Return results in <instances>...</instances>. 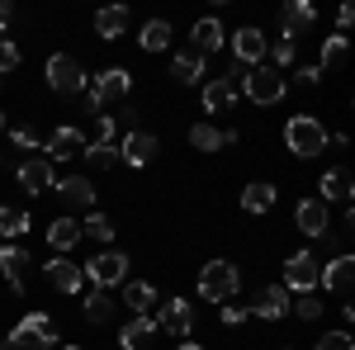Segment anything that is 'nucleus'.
Wrapping results in <instances>:
<instances>
[{"mask_svg": "<svg viewBox=\"0 0 355 350\" xmlns=\"http://www.w3.org/2000/svg\"><path fill=\"white\" fill-rule=\"evenodd\" d=\"M85 161L110 170V166H119V147H114V142H85Z\"/></svg>", "mask_w": 355, "mask_h": 350, "instance_id": "obj_36", "label": "nucleus"}, {"mask_svg": "<svg viewBox=\"0 0 355 350\" xmlns=\"http://www.w3.org/2000/svg\"><path fill=\"white\" fill-rule=\"evenodd\" d=\"M43 152H48V161H71V157H85V133L76 123H62L48 142H43Z\"/></svg>", "mask_w": 355, "mask_h": 350, "instance_id": "obj_11", "label": "nucleus"}, {"mask_svg": "<svg viewBox=\"0 0 355 350\" xmlns=\"http://www.w3.org/2000/svg\"><path fill=\"white\" fill-rule=\"evenodd\" d=\"M171 76H175V85H199V81H204V57H199V53H175Z\"/></svg>", "mask_w": 355, "mask_h": 350, "instance_id": "obj_26", "label": "nucleus"}, {"mask_svg": "<svg viewBox=\"0 0 355 350\" xmlns=\"http://www.w3.org/2000/svg\"><path fill=\"white\" fill-rule=\"evenodd\" d=\"M10 350H48V346H38L24 326H15V331H10Z\"/></svg>", "mask_w": 355, "mask_h": 350, "instance_id": "obj_42", "label": "nucleus"}, {"mask_svg": "<svg viewBox=\"0 0 355 350\" xmlns=\"http://www.w3.org/2000/svg\"><path fill=\"white\" fill-rule=\"evenodd\" d=\"M48 85H53L57 95H81L85 85H90V76H85V67L76 57L57 53V57H48Z\"/></svg>", "mask_w": 355, "mask_h": 350, "instance_id": "obj_6", "label": "nucleus"}, {"mask_svg": "<svg viewBox=\"0 0 355 350\" xmlns=\"http://www.w3.org/2000/svg\"><path fill=\"white\" fill-rule=\"evenodd\" d=\"M190 38H194V53L204 57V53H218V48H223V38H227V33H223V24H218V19H199Z\"/></svg>", "mask_w": 355, "mask_h": 350, "instance_id": "obj_28", "label": "nucleus"}, {"mask_svg": "<svg viewBox=\"0 0 355 350\" xmlns=\"http://www.w3.org/2000/svg\"><path fill=\"white\" fill-rule=\"evenodd\" d=\"M24 270H28V251L24 246H0V274L10 279L15 294H24Z\"/></svg>", "mask_w": 355, "mask_h": 350, "instance_id": "obj_19", "label": "nucleus"}, {"mask_svg": "<svg viewBox=\"0 0 355 350\" xmlns=\"http://www.w3.org/2000/svg\"><path fill=\"white\" fill-rule=\"evenodd\" d=\"M266 48H270V38L261 33V28H237L232 33V57H237V67L232 71H251V67H261L266 62Z\"/></svg>", "mask_w": 355, "mask_h": 350, "instance_id": "obj_8", "label": "nucleus"}, {"mask_svg": "<svg viewBox=\"0 0 355 350\" xmlns=\"http://www.w3.org/2000/svg\"><path fill=\"white\" fill-rule=\"evenodd\" d=\"M157 331H171L175 341H190V331H194V303L190 298H166L162 303V317H157Z\"/></svg>", "mask_w": 355, "mask_h": 350, "instance_id": "obj_9", "label": "nucleus"}, {"mask_svg": "<svg viewBox=\"0 0 355 350\" xmlns=\"http://www.w3.org/2000/svg\"><path fill=\"white\" fill-rule=\"evenodd\" d=\"M237 289H242V274H237L232 261H209L199 270V298L204 303H227Z\"/></svg>", "mask_w": 355, "mask_h": 350, "instance_id": "obj_4", "label": "nucleus"}, {"mask_svg": "<svg viewBox=\"0 0 355 350\" xmlns=\"http://www.w3.org/2000/svg\"><path fill=\"white\" fill-rule=\"evenodd\" d=\"M15 180L24 185V194H48L57 185V170H53L48 157H28V161L15 166Z\"/></svg>", "mask_w": 355, "mask_h": 350, "instance_id": "obj_10", "label": "nucleus"}, {"mask_svg": "<svg viewBox=\"0 0 355 350\" xmlns=\"http://www.w3.org/2000/svg\"><path fill=\"white\" fill-rule=\"evenodd\" d=\"M266 53L275 57V71H279V67H294V57H299V38H289V33H279V38H275L270 48H266Z\"/></svg>", "mask_w": 355, "mask_h": 350, "instance_id": "obj_35", "label": "nucleus"}, {"mask_svg": "<svg viewBox=\"0 0 355 350\" xmlns=\"http://www.w3.org/2000/svg\"><path fill=\"white\" fill-rule=\"evenodd\" d=\"M351 19H355V10H351V5H341V10H336V24L351 28Z\"/></svg>", "mask_w": 355, "mask_h": 350, "instance_id": "obj_45", "label": "nucleus"}, {"mask_svg": "<svg viewBox=\"0 0 355 350\" xmlns=\"http://www.w3.org/2000/svg\"><path fill=\"white\" fill-rule=\"evenodd\" d=\"M175 350H204V346H194V341H180V346H175Z\"/></svg>", "mask_w": 355, "mask_h": 350, "instance_id": "obj_47", "label": "nucleus"}, {"mask_svg": "<svg viewBox=\"0 0 355 350\" xmlns=\"http://www.w3.org/2000/svg\"><path fill=\"white\" fill-rule=\"evenodd\" d=\"M114 232H119V227H114V218L100 213V209L81 222V237H95V242H114Z\"/></svg>", "mask_w": 355, "mask_h": 350, "instance_id": "obj_33", "label": "nucleus"}, {"mask_svg": "<svg viewBox=\"0 0 355 350\" xmlns=\"http://www.w3.org/2000/svg\"><path fill=\"white\" fill-rule=\"evenodd\" d=\"M251 313L266 317V322H279V317L289 313V289H284V284H266V289H256V294H251Z\"/></svg>", "mask_w": 355, "mask_h": 350, "instance_id": "obj_13", "label": "nucleus"}, {"mask_svg": "<svg viewBox=\"0 0 355 350\" xmlns=\"http://www.w3.org/2000/svg\"><path fill=\"white\" fill-rule=\"evenodd\" d=\"M62 350H81V346H62Z\"/></svg>", "mask_w": 355, "mask_h": 350, "instance_id": "obj_49", "label": "nucleus"}, {"mask_svg": "<svg viewBox=\"0 0 355 350\" xmlns=\"http://www.w3.org/2000/svg\"><path fill=\"white\" fill-rule=\"evenodd\" d=\"M157 152H162V142H157V133H128L123 137V147H119V161H128L133 170H142V166L157 161Z\"/></svg>", "mask_w": 355, "mask_h": 350, "instance_id": "obj_12", "label": "nucleus"}, {"mask_svg": "<svg viewBox=\"0 0 355 350\" xmlns=\"http://www.w3.org/2000/svg\"><path fill=\"white\" fill-rule=\"evenodd\" d=\"M10 19H15V10H10V5H5V0H0V28L10 24Z\"/></svg>", "mask_w": 355, "mask_h": 350, "instance_id": "obj_46", "label": "nucleus"}, {"mask_svg": "<svg viewBox=\"0 0 355 350\" xmlns=\"http://www.w3.org/2000/svg\"><path fill=\"white\" fill-rule=\"evenodd\" d=\"M152 336H157V317H133L119 326V350H147Z\"/></svg>", "mask_w": 355, "mask_h": 350, "instance_id": "obj_20", "label": "nucleus"}, {"mask_svg": "<svg viewBox=\"0 0 355 350\" xmlns=\"http://www.w3.org/2000/svg\"><path fill=\"white\" fill-rule=\"evenodd\" d=\"M123 303L133 308V317H152V308H157V289H152L147 279H123Z\"/></svg>", "mask_w": 355, "mask_h": 350, "instance_id": "obj_24", "label": "nucleus"}, {"mask_svg": "<svg viewBox=\"0 0 355 350\" xmlns=\"http://www.w3.org/2000/svg\"><path fill=\"white\" fill-rule=\"evenodd\" d=\"M223 322H227V326H242V322H246V308L227 303V308H223Z\"/></svg>", "mask_w": 355, "mask_h": 350, "instance_id": "obj_43", "label": "nucleus"}, {"mask_svg": "<svg viewBox=\"0 0 355 350\" xmlns=\"http://www.w3.org/2000/svg\"><path fill=\"white\" fill-rule=\"evenodd\" d=\"M294 76H299V85H318L322 81V67H299Z\"/></svg>", "mask_w": 355, "mask_h": 350, "instance_id": "obj_44", "label": "nucleus"}, {"mask_svg": "<svg viewBox=\"0 0 355 350\" xmlns=\"http://www.w3.org/2000/svg\"><path fill=\"white\" fill-rule=\"evenodd\" d=\"M48 284H53V289H62V294H76V289L85 284V274H81V265H76V261L53 256V261H48Z\"/></svg>", "mask_w": 355, "mask_h": 350, "instance_id": "obj_17", "label": "nucleus"}, {"mask_svg": "<svg viewBox=\"0 0 355 350\" xmlns=\"http://www.w3.org/2000/svg\"><path fill=\"white\" fill-rule=\"evenodd\" d=\"M53 189L62 194V204H67V209H95V185H90L85 175H62Z\"/></svg>", "mask_w": 355, "mask_h": 350, "instance_id": "obj_16", "label": "nucleus"}, {"mask_svg": "<svg viewBox=\"0 0 355 350\" xmlns=\"http://www.w3.org/2000/svg\"><path fill=\"white\" fill-rule=\"evenodd\" d=\"M190 147H194V152H218L223 133L214 128V123H194V128H190Z\"/></svg>", "mask_w": 355, "mask_h": 350, "instance_id": "obj_34", "label": "nucleus"}, {"mask_svg": "<svg viewBox=\"0 0 355 350\" xmlns=\"http://www.w3.org/2000/svg\"><path fill=\"white\" fill-rule=\"evenodd\" d=\"M294 222H299L303 237H327L331 232V213H327L322 199H303L299 209H294Z\"/></svg>", "mask_w": 355, "mask_h": 350, "instance_id": "obj_14", "label": "nucleus"}, {"mask_svg": "<svg viewBox=\"0 0 355 350\" xmlns=\"http://www.w3.org/2000/svg\"><path fill=\"white\" fill-rule=\"evenodd\" d=\"M110 317H114L110 289H90V298H85V322H90V326H105Z\"/></svg>", "mask_w": 355, "mask_h": 350, "instance_id": "obj_30", "label": "nucleus"}, {"mask_svg": "<svg viewBox=\"0 0 355 350\" xmlns=\"http://www.w3.org/2000/svg\"><path fill=\"white\" fill-rule=\"evenodd\" d=\"M318 189H322V194H318L322 204H351V170H346V166L327 170V175L318 180Z\"/></svg>", "mask_w": 355, "mask_h": 350, "instance_id": "obj_22", "label": "nucleus"}, {"mask_svg": "<svg viewBox=\"0 0 355 350\" xmlns=\"http://www.w3.org/2000/svg\"><path fill=\"white\" fill-rule=\"evenodd\" d=\"M0 133H5V109H0Z\"/></svg>", "mask_w": 355, "mask_h": 350, "instance_id": "obj_48", "label": "nucleus"}, {"mask_svg": "<svg viewBox=\"0 0 355 350\" xmlns=\"http://www.w3.org/2000/svg\"><path fill=\"white\" fill-rule=\"evenodd\" d=\"M128 90H133V76H128L123 67H110V71L90 76V85H85V109H90V114H100L105 105L128 100Z\"/></svg>", "mask_w": 355, "mask_h": 350, "instance_id": "obj_3", "label": "nucleus"}, {"mask_svg": "<svg viewBox=\"0 0 355 350\" xmlns=\"http://www.w3.org/2000/svg\"><path fill=\"white\" fill-rule=\"evenodd\" d=\"M15 67H19V48L10 38H0V71H15Z\"/></svg>", "mask_w": 355, "mask_h": 350, "instance_id": "obj_41", "label": "nucleus"}, {"mask_svg": "<svg viewBox=\"0 0 355 350\" xmlns=\"http://www.w3.org/2000/svg\"><path fill=\"white\" fill-rule=\"evenodd\" d=\"M294 313H299L303 322H318V317H322V303H318L313 294H299V303H294Z\"/></svg>", "mask_w": 355, "mask_h": 350, "instance_id": "obj_39", "label": "nucleus"}, {"mask_svg": "<svg viewBox=\"0 0 355 350\" xmlns=\"http://www.w3.org/2000/svg\"><path fill=\"white\" fill-rule=\"evenodd\" d=\"M232 105H237V81L232 76H214V81L204 85V109L209 114H227Z\"/></svg>", "mask_w": 355, "mask_h": 350, "instance_id": "obj_18", "label": "nucleus"}, {"mask_svg": "<svg viewBox=\"0 0 355 350\" xmlns=\"http://www.w3.org/2000/svg\"><path fill=\"white\" fill-rule=\"evenodd\" d=\"M284 71H275V67H251V71H242V81H237V95H246L251 105H279L284 100Z\"/></svg>", "mask_w": 355, "mask_h": 350, "instance_id": "obj_1", "label": "nucleus"}, {"mask_svg": "<svg viewBox=\"0 0 355 350\" xmlns=\"http://www.w3.org/2000/svg\"><path fill=\"white\" fill-rule=\"evenodd\" d=\"M128 19H133V15H128L123 5H105V10L95 15V33H100L105 43H114V38H123V33H128Z\"/></svg>", "mask_w": 355, "mask_h": 350, "instance_id": "obj_23", "label": "nucleus"}, {"mask_svg": "<svg viewBox=\"0 0 355 350\" xmlns=\"http://www.w3.org/2000/svg\"><path fill=\"white\" fill-rule=\"evenodd\" d=\"M351 279H355V261L341 251V256H331L327 265H322V279H318V284H327L331 294H341L346 303H351Z\"/></svg>", "mask_w": 355, "mask_h": 350, "instance_id": "obj_15", "label": "nucleus"}, {"mask_svg": "<svg viewBox=\"0 0 355 350\" xmlns=\"http://www.w3.org/2000/svg\"><path fill=\"white\" fill-rule=\"evenodd\" d=\"M81 274L95 284V289H114V284L128 279V256H123V251H95V256L81 265Z\"/></svg>", "mask_w": 355, "mask_h": 350, "instance_id": "obj_5", "label": "nucleus"}, {"mask_svg": "<svg viewBox=\"0 0 355 350\" xmlns=\"http://www.w3.org/2000/svg\"><path fill=\"white\" fill-rule=\"evenodd\" d=\"M19 326H24V331L33 336V341H38V346H48V350L62 341V336H57V322L48 317V313H24V322H19Z\"/></svg>", "mask_w": 355, "mask_h": 350, "instance_id": "obj_27", "label": "nucleus"}, {"mask_svg": "<svg viewBox=\"0 0 355 350\" xmlns=\"http://www.w3.org/2000/svg\"><path fill=\"white\" fill-rule=\"evenodd\" d=\"M279 24H284V33H289V38H299L303 28L318 24V10H313L308 0H289V5L279 10Z\"/></svg>", "mask_w": 355, "mask_h": 350, "instance_id": "obj_21", "label": "nucleus"}, {"mask_svg": "<svg viewBox=\"0 0 355 350\" xmlns=\"http://www.w3.org/2000/svg\"><path fill=\"white\" fill-rule=\"evenodd\" d=\"M341 62H346V33L322 38V67H341Z\"/></svg>", "mask_w": 355, "mask_h": 350, "instance_id": "obj_37", "label": "nucleus"}, {"mask_svg": "<svg viewBox=\"0 0 355 350\" xmlns=\"http://www.w3.org/2000/svg\"><path fill=\"white\" fill-rule=\"evenodd\" d=\"M313 350H355V341H351V331H327V336H318Z\"/></svg>", "mask_w": 355, "mask_h": 350, "instance_id": "obj_38", "label": "nucleus"}, {"mask_svg": "<svg viewBox=\"0 0 355 350\" xmlns=\"http://www.w3.org/2000/svg\"><path fill=\"white\" fill-rule=\"evenodd\" d=\"M147 53H166L171 48V24L166 19H152V24H142V38H137Z\"/></svg>", "mask_w": 355, "mask_h": 350, "instance_id": "obj_32", "label": "nucleus"}, {"mask_svg": "<svg viewBox=\"0 0 355 350\" xmlns=\"http://www.w3.org/2000/svg\"><path fill=\"white\" fill-rule=\"evenodd\" d=\"M10 142H15V147H19V152H33V147H43V142H38V133H33V128H15V133H10Z\"/></svg>", "mask_w": 355, "mask_h": 350, "instance_id": "obj_40", "label": "nucleus"}, {"mask_svg": "<svg viewBox=\"0 0 355 350\" xmlns=\"http://www.w3.org/2000/svg\"><path fill=\"white\" fill-rule=\"evenodd\" d=\"M24 232H28V213H24V209L0 204V237H5V242H15V237H24Z\"/></svg>", "mask_w": 355, "mask_h": 350, "instance_id": "obj_31", "label": "nucleus"}, {"mask_svg": "<svg viewBox=\"0 0 355 350\" xmlns=\"http://www.w3.org/2000/svg\"><path fill=\"white\" fill-rule=\"evenodd\" d=\"M242 209H246V213H270V209H275V185H266V180L246 185L242 189Z\"/></svg>", "mask_w": 355, "mask_h": 350, "instance_id": "obj_29", "label": "nucleus"}, {"mask_svg": "<svg viewBox=\"0 0 355 350\" xmlns=\"http://www.w3.org/2000/svg\"><path fill=\"white\" fill-rule=\"evenodd\" d=\"M318 279H322V265H318L313 251H294V256L284 261V289H289V294H313Z\"/></svg>", "mask_w": 355, "mask_h": 350, "instance_id": "obj_7", "label": "nucleus"}, {"mask_svg": "<svg viewBox=\"0 0 355 350\" xmlns=\"http://www.w3.org/2000/svg\"><path fill=\"white\" fill-rule=\"evenodd\" d=\"M284 147L294 152V157H318V152H327V128L313 119V114H294L289 123H284Z\"/></svg>", "mask_w": 355, "mask_h": 350, "instance_id": "obj_2", "label": "nucleus"}, {"mask_svg": "<svg viewBox=\"0 0 355 350\" xmlns=\"http://www.w3.org/2000/svg\"><path fill=\"white\" fill-rule=\"evenodd\" d=\"M81 242V222H76V218H53V227H48V246H53L57 256H67V251H71V246Z\"/></svg>", "mask_w": 355, "mask_h": 350, "instance_id": "obj_25", "label": "nucleus"}]
</instances>
